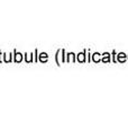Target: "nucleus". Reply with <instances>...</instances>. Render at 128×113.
Here are the masks:
<instances>
[]
</instances>
